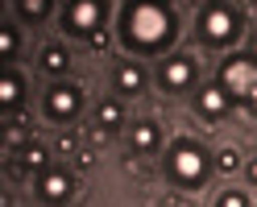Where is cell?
<instances>
[{"label":"cell","mask_w":257,"mask_h":207,"mask_svg":"<svg viewBox=\"0 0 257 207\" xmlns=\"http://www.w3.org/2000/svg\"><path fill=\"white\" fill-rule=\"evenodd\" d=\"M17 29H13V25H5V29H0V54H5V58H13V54H17Z\"/></svg>","instance_id":"obj_17"},{"label":"cell","mask_w":257,"mask_h":207,"mask_svg":"<svg viewBox=\"0 0 257 207\" xmlns=\"http://www.w3.org/2000/svg\"><path fill=\"white\" fill-rule=\"evenodd\" d=\"M179 38V13L170 0H128L120 13V42L133 54H158Z\"/></svg>","instance_id":"obj_1"},{"label":"cell","mask_w":257,"mask_h":207,"mask_svg":"<svg viewBox=\"0 0 257 207\" xmlns=\"http://www.w3.org/2000/svg\"><path fill=\"white\" fill-rule=\"evenodd\" d=\"M21 75L17 71H0V108H17L21 104Z\"/></svg>","instance_id":"obj_11"},{"label":"cell","mask_w":257,"mask_h":207,"mask_svg":"<svg viewBox=\"0 0 257 207\" xmlns=\"http://www.w3.org/2000/svg\"><path fill=\"white\" fill-rule=\"evenodd\" d=\"M195 108H199L207 120H220L224 112H228V91H224V87H203L195 95Z\"/></svg>","instance_id":"obj_9"},{"label":"cell","mask_w":257,"mask_h":207,"mask_svg":"<svg viewBox=\"0 0 257 207\" xmlns=\"http://www.w3.org/2000/svg\"><path fill=\"white\" fill-rule=\"evenodd\" d=\"M220 87L228 95H236V100H245V95L257 87V58L253 54L249 58H228L220 67Z\"/></svg>","instance_id":"obj_5"},{"label":"cell","mask_w":257,"mask_h":207,"mask_svg":"<svg viewBox=\"0 0 257 207\" xmlns=\"http://www.w3.org/2000/svg\"><path fill=\"white\" fill-rule=\"evenodd\" d=\"M133 145L141 149V153H150V149H158V129L146 120V124H137L133 129Z\"/></svg>","instance_id":"obj_14"},{"label":"cell","mask_w":257,"mask_h":207,"mask_svg":"<svg viewBox=\"0 0 257 207\" xmlns=\"http://www.w3.org/2000/svg\"><path fill=\"white\" fill-rule=\"evenodd\" d=\"M166 174H170V182H179L187 190H195L207 182V174H212V157L203 153L199 141H191V137H179L170 145L166 153Z\"/></svg>","instance_id":"obj_2"},{"label":"cell","mask_w":257,"mask_h":207,"mask_svg":"<svg viewBox=\"0 0 257 207\" xmlns=\"http://www.w3.org/2000/svg\"><path fill=\"white\" fill-rule=\"evenodd\" d=\"M71 190H75V182H71L67 170H46L42 178H38V195H42L46 203H67Z\"/></svg>","instance_id":"obj_8"},{"label":"cell","mask_w":257,"mask_h":207,"mask_svg":"<svg viewBox=\"0 0 257 207\" xmlns=\"http://www.w3.org/2000/svg\"><path fill=\"white\" fill-rule=\"evenodd\" d=\"M253 58H257V38H253Z\"/></svg>","instance_id":"obj_22"},{"label":"cell","mask_w":257,"mask_h":207,"mask_svg":"<svg viewBox=\"0 0 257 207\" xmlns=\"http://www.w3.org/2000/svg\"><path fill=\"white\" fill-rule=\"evenodd\" d=\"M104 17H108V0H67V13H62V29L91 42L95 34H100Z\"/></svg>","instance_id":"obj_4"},{"label":"cell","mask_w":257,"mask_h":207,"mask_svg":"<svg viewBox=\"0 0 257 207\" xmlns=\"http://www.w3.org/2000/svg\"><path fill=\"white\" fill-rule=\"evenodd\" d=\"M67 67H71V54L62 50V46H46L42 50V71L46 75H62Z\"/></svg>","instance_id":"obj_12"},{"label":"cell","mask_w":257,"mask_h":207,"mask_svg":"<svg viewBox=\"0 0 257 207\" xmlns=\"http://www.w3.org/2000/svg\"><path fill=\"white\" fill-rule=\"evenodd\" d=\"M120 116H124V112H120V104H116V100H104V104H100V112H95V124L112 133V129H120Z\"/></svg>","instance_id":"obj_13"},{"label":"cell","mask_w":257,"mask_h":207,"mask_svg":"<svg viewBox=\"0 0 257 207\" xmlns=\"http://www.w3.org/2000/svg\"><path fill=\"white\" fill-rule=\"evenodd\" d=\"M50 5H54V0H21V13L29 21H42L46 13H50Z\"/></svg>","instance_id":"obj_16"},{"label":"cell","mask_w":257,"mask_h":207,"mask_svg":"<svg viewBox=\"0 0 257 207\" xmlns=\"http://www.w3.org/2000/svg\"><path fill=\"white\" fill-rule=\"evenodd\" d=\"M141 87H146V71H141L137 62H124V67H116V91L137 95Z\"/></svg>","instance_id":"obj_10"},{"label":"cell","mask_w":257,"mask_h":207,"mask_svg":"<svg viewBox=\"0 0 257 207\" xmlns=\"http://www.w3.org/2000/svg\"><path fill=\"white\" fill-rule=\"evenodd\" d=\"M195 29H199L203 46H232L240 38V13L228 5V0H212V5L199 9Z\"/></svg>","instance_id":"obj_3"},{"label":"cell","mask_w":257,"mask_h":207,"mask_svg":"<svg viewBox=\"0 0 257 207\" xmlns=\"http://www.w3.org/2000/svg\"><path fill=\"white\" fill-rule=\"evenodd\" d=\"M79 104H83L79 87H54L50 95H46V116H50V120H75L79 116Z\"/></svg>","instance_id":"obj_7"},{"label":"cell","mask_w":257,"mask_h":207,"mask_svg":"<svg viewBox=\"0 0 257 207\" xmlns=\"http://www.w3.org/2000/svg\"><path fill=\"white\" fill-rule=\"evenodd\" d=\"M245 104H249V112H253V116H257V87H253V91H249V95H245Z\"/></svg>","instance_id":"obj_21"},{"label":"cell","mask_w":257,"mask_h":207,"mask_svg":"<svg viewBox=\"0 0 257 207\" xmlns=\"http://www.w3.org/2000/svg\"><path fill=\"white\" fill-rule=\"evenodd\" d=\"M245 174H249V182L257 186V157H249V166H245Z\"/></svg>","instance_id":"obj_20"},{"label":"cell","mask_w":257,"mask_h":207,"mask_svg":"<svg viewBox=\"0 0 257 207\" xmlns=\"http://www.w3.org/2000/svg\"><path fill=\"white\" fill-rule=\"evenodd\" d=\"M253 5H257V0H253Z\"/></svg>","instance_id":"obj_23"},{"label":"cell","mask_w":257,"mask_h":207,"mask_svg":"<svg viewBox=\"0 0 257 207\" xmlns=\"http://www.w3.org/2000/svg\"><path fill=\"white\" fill-rule=\"evenodd\" d=\"M191 79H195V62H191L187 54L166 58L162 71H158V83H162V91H183V87H191Z\"/></svg>","instance_id":"obj_6"},{"label":"cell","mask_w":257,"mask_h":207,"mask_svg":"<svg viewBox=\"0 0 257 207\" xmlns=\"http://www.w3.org/2000/svg\"><path fill=\"white\" fill-rule=\"evenodd\" d=\"M216 207H249V195H245V190H220Z\"/></svg>","instance_id":"obj_18"},{"label":"cell","mask_w":257,"mask_h":207,"mask_svg":"<svg viewBox=\"0 0 257 207\" xmlns=\"http://www.w3.org/2000/svg\"><path fill=\"white\" fill-rule=\"evenodd\" d=\"M42 162H46V149L42 145H29L25 149V166H42Z\"/></svg>","instance_id":"obj_19"},{"label":"cell","mask_w":257,"mask_h":207,"mask_svg":"<svg viewBox=\"0 0 257 207\" xmlns=\"http://www.w3.org/2000/svg\"><path fill=\"white\" fill-rule=\"evenodd\" d=\"M216 170H220V174H236V170H240V153H236V149H220V153H216Z\"/></svg>","instance_id":"obj_15"}]
</instances>
